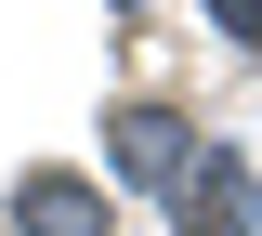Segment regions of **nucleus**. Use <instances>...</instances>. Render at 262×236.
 Masks as SVG:
<instances>
[{"instance_id":"3","label":"nucleus","mask_w":262,"mask_h":236,"mask_svg":"<svg viewBox=\"0 0 262 236\" xmlns=\"http://www.w3.org/2000/svg\"><path fill=\"white\" fill-rule=\"evenodd\" d=\"M223 13V39H262V0H210Z\"/></svg>"},{"instance_id":"1","label":"nucleus","mask_w":262,"mask_h":236,"mask_svg":"<svg viewBox=\"0 0 262 236\" xmlns=\"http://www.w3.org/2000/svg\"><path fill=\"white\" fill-rule=\"evenodd\" d=\"M13 223L27 236H118V210H105V184H79V170H27V184H13Z\"/></svg>"},{"instance_id":"2","label":"nucleus","mask_w":262,"mask_h":236,"mask_svg":"<svg viewBox=\"0 0 262 236\" xmlns=\"http://www.w3.org/2000/svg\"><path fill=\"white\" fill-rule=\"evenodd\" d=\"M118 170H131V184H170V170H184V118H158V105H118Z\"/></svg>"}]
</instances>
